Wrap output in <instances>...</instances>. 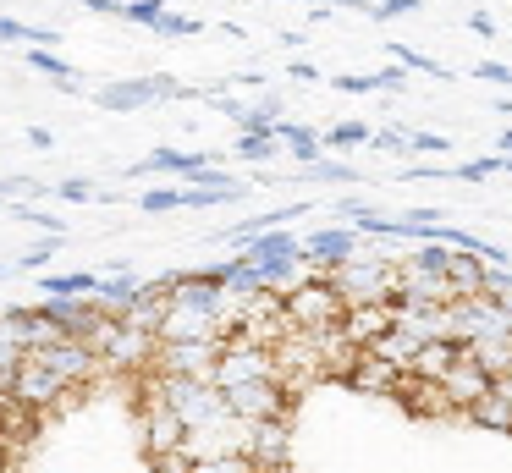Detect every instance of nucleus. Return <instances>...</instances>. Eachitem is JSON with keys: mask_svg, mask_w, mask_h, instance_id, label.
<instances>
[{"mask_svg": "<svg viewBox=\"0 0 512 473\" xmlns=\"http://www.w3.org/2000/svg\"><path fill=\"white\" fill-rule=\"evenodd\" d=\"M144 391H155L160 402L188 424V435H210V429L232 424V407H226V396L215 391L210 380H166V374H149Z\"/></svg>", "mask_w": 512, "mask_h": 473, "instance_id": "obj_1", "label": "nucleus"}, {"mask_svg": "<svg viewBox=\"0 0 512 473\" xmlns=\"http://www.w3.org/2000/svg\"><path fill=\"white\" fill-rule=\"evenodd\" d=\"M89 347L100 352V363H105V369L138 374V369H155L160 336H149V330H138V325H127V319H111V314H105L100 325H94Z\"/></svg>", "mask_w": 512, "mask_h": 473, "instance_id": "obj_2", "label": "nucleus"}, {"mask_svg": "<svg viewBox=\"0 0 512 473\" xmlns=\"http://www.w3.org/2000/svg\"><path fill=\"white\" fill-rule=\"evenodd\" d=\"M287 319H292V330H298V336H325V330H342L347 303H342V292H336L331 281L309 275V281L287 297Z\"/></svg>", "mask_w": 512, "mask_h": 473, "instance_id": "obj_3", "label": "nucleus"}, {"mask_svg": "<svg viewBox=\"0 0 512 473\" xmlns=\"http://www.w3.org/2000/svg\"><path fill=\"white\" fill-rule=\"evenodd\" d=\"M276 380V352L259 347V341L226 336L221 341V363H215V391H237V385H265Z\"/></svg>", "mask_w": 512, "mask_h": 473, "instance_id": "obj_4", "label": "nucleus"}, {"mask_svg": "<svg viewBox=\"0 0 512 473\" xmlns=\"http://www.w3.org/2000/svg\"><path fill=\"white\" fill-rule=\"evenodd\" d=\"M446 319H452V341H457V347L512 336V314H507V308H496L485 292H479V297H457V303L446 308Z\"/></svg>", "mask_w": 512, "mask_h": 473, "instance_id": "obj_5", "label": "nucleus"}, {"mask_svg": "<svg viewBox=\"0 0 512 473\" xmlns=\"http://www.w3.org/2000/svg\"><path fill=\"white\" fill-rule=\"evenodd\" d=\"M358 248H364L358 226H320V231H309V237H303V264H309V275L331 281L342 264L358 259Z\"/></svg>", "mask_w": 512, "mask_h": 473, "instance_id": "obj_6", "label": "nucleus"}, {"mask_svg": "<svg viewBox=\"0 0 512 473\" xmlns=\"http://www.w3.org/2000/svg\"><path fill=\"white\" fill-rule=\"evenodd\" d=\"M215 363H221V341H160L155 369L166 380H210L215 385Z\"/></svg>", "mask_w": 512, "mask_h": 473, "instance_id": "obj_7", "label": "nucleus"}, {"mask_svg": "<svg viewBox=\"0 0 512 473\" xmlns=\"http://www.w3.org/2000/svg\"><path fill=\"white\" fill-rule=\"evenodd\" d=\"M193 88H182L177 77H122V83H100L94 88V105L105 110H138L155 105V99H188Z\"/></svg>", "mask_w": 512, "mask_h": 473, "instance_id": "obj_8", "label": "nucleus"}, {"mask_svg": "<svg viewBox=\"0 0 512 473\" xmlns=\"http://www.w3.org/2000/svg\"><path fill=\"white\" fill-rule=\"evenodd\" d=\"M34 358L45 363V369L56 374V380L67 385V391H78V385H89L94 374L105 369V363H100V352H94L89 341H72V336H67V341H56V347H45V352H34Z\"/></svg>", "mask_w": 512, "mask_h": 473, "instance_id": "obj_9", "label": "nucleus"}, {"mask_svg": "<svg viewBox=\"0 0 512 473\" xmlns=\"http://www.w3.org/2000/svg\"><path fill=\"white\" fill-rule=\"evenodd\" d=\"M287 402H292V396L281 391L276 380L226 391V407H232V418H243V424H270V418H287Z\"/></svg>", "mask_w": 512, "mask_h": 473, "instance_id": "obj_10", "label": "nucleus"}, {"mask_svg": "<svg viewBox=\"0 0 512 473\" xmlns=\"http://www.w3.org/2000/svg\"><path fill=\"white\" fill-rule=\"evenodd\" d=\"M61 396H67V385H61L39 358H28L23 369H17V380H12V402L23 407V413H50V407H56Z\"/></svg>", "mask_w": 512, "mask_h": 473, "instance_id": "obj_11", "label": "nucleus"}, {"mask_svg": "<svg viewBox=\"0 0 512 473\" xmlns=\"http://www.w3.org/2000/svg\"><path fill=\"white\" fill-rule=\"evenodd\" d=\"M144 446L149 457H166V451H188V424L160 402L155 391H144Z\"/></svg>", "mask_w": 512, "mask_h": 473, "instance_id": "obj_12", "label": "nucleus"}, {"mask_svg": "<svg viewBox=\"0 0 512 473\" xmlns=\"http://www.w3.org/2000/svg\"><path fill=\"white\" fill-rule=\"evenodd\" d=\"M287 451H292L287 418H270V424H248V446H243V457L254 462L259 473H287Z\"/></svg>", "mask_w": 512, "mask_h": 473, "instance_id": "obj_13", "label": "nucleus"}, {"mask_svg": "<svg viewBox=\"0 0 512 473\" xmlns=\"http://www.w3.org/2000/svg\"><path fill=\"white\" fill-rule=\"evenodd\" d=\"M441 391H446V402H452V413H463V418H468V413H474V407L485 402L490 391H496V380H490V374H485V369H479V363L463 352V363H457V369L441 380Z\"/></svg>", "mask_w": 512, "mask_h": 473, "instance_id": "obj_14", "label": "nucleus"}, {"mask_svg": "<svg viewBox=\"0 0 512 473\" xmlns=\"http://www.w3.org/2000/svg\"><path fill=\"white\" fill-rule=\"evenodd\" d=\"M391 325H397V314H391V303H364V308H347V319H342V336H347V347H358V352H375L380 341L391 336Z\"/></svg>", "mask_w": 512, "mask_h": 473, "instance_id": "obj_15", "label": "nucleus"}, {"mask_svg": "<svg viewBox=\"0 0 512 473\" xmlns=\"http://www.w3.org/2000/svg\"><path fill=\"white\" fill-rule=\"evenodd\" d=\"M391 314H397V330H402V336H413L419 347H430V341H452V319H446V308H430V303H391Z\"/></svg>", "mask_w": 512, "mask_h": 473, "instance_id": "obj_16", "label": "nucleus"}, {"mask_svg": "<svg viewBox=\"0 0 512 473\" xmlns=\"http://www.w3.org/2000/svg\"><path fill=\"white\" fill-rule=\"evenodd\" d=\"M402 380H408V374L391 369L386 358H375V352H358V363L347 369V385H353V391H364V396H397Z\"/></svg>", "mask_w": 512, "mask_h": 473, "instance_id": "obj_17", "label": "nucleus"}, {"mask_svg": "<svg viewBox=\"0 0 512 473\" xmlns=\"http://www.w3.org/2000/svg\"><path fill=\"white\" fill-rule=\"evenodd\" d=\"M144 292H149V281H138L133 270H127V275H111V281L100 275V286H94V303H100V314L127 319V314H133V303H138Z\"/></svg>", "mask_w": 512, "mask_h": 473, "instance_id": "obj_18", "label": "nucleus"}, {"mask_svg": "<svg viewBox=\"0 0 512 473\" xmlns=\"http://www.w3.org/2000/svg\"><path fill=\"white\" fill-rule=\"evenodd\" d=\"M155 171H171V176H182V182H193L199 171H210V154H199V149H155L149 160H138L133 165V176H155Z\"/></svg>", "mask_w": 512, "mask_h": 473, "instance_id": "obj_19", "label": "nucleus"}, {"mask_svg": "<svg viewBox=\"0 0 512 473\" xmlns=\"http://www.w3.org/2000/svg\"><path fill=\"white\" fill-rule=\"evenodd\" d=\"M457 363H463V347H457V341H430V347H419V358H413V380L441 385Z\"/></svg>", "mask_w": 512, "mask_h": 473, "instance_id": "obj_20", "label": "nucleus"}, {"mask_svg": "<svg viewBox=\"0 0 512 473\" xmlns=\"http://www.w3.org/2000/svg\"><path fill=\"white\" fill-rule=\"evenodd\" d=\"M446 275H452V292H457V297H479V292H485L490 264L474 259V253H457V248H452V264H446Z\"/></svg>", "mask_w": 512, "mask_h": 473, "instance_id": "obj_21", "label": "nucleus"}, {"mask_svg": "<svg viewBox=\"0 0 512 473\" xmlns=\"http://www.w3.org/2000/svg\"><path fill=\"white\" fill-rule=\"evenodd\" d=\"M276 143H287L298 165H320V160H325V149H320L325 138H320L314 127H298V121H281V127H276Z\"/></svg>", "mask_w": 512, "mask_h": 473, "instance_id": "obj_22", "label": "nucleus"}, {"mask_svg": "<svg viewBox=\"0 0 512 473\" xmlns=\"http://www.w3.org/2000/svg\"><path fill=\"white\" fill-rule=\"evenodd\" d=\"M45 297H56V303H78V297H94V286H100V275L94 270H67V275H45Z\"/></svg>", "mask_w": 512, "mask_h": 473, "instance_id": "obj_23", "label": "nucleus"}, {"mask_svg": "<svg viewBox=\"0 0 512 473\" xmlns=\"http://www.w3.org/2000/svg\"><path fill=\"white\" fill-rule=\"evenodd\" d=\"M463 352L490 374V380H507V374H512V336H501V341H474V347H463Z\"/></svg>", "mask_w": 512, "mask_h": 473, "instance_id": "obj_24", "label": "nucleus"}, {"mask_svg": "<svg viewBox=\"0 0 512 473\" xmlns=\"http://www.w3.org/2000/svg\"><path fill=\"white\" fill-rule=\"evenodd\" d=\"M375 358H386L391 369L413 374V358H419V341H413V336H402V330L391 325V336H386V341H380V347H375Z\"/></svg>", "mask_w": 512, "mask_h": 473, "instance_id": "obj_25", "label": "nucleus"}, {"mask_svg": "<svg viewBox=\"0 0 512 473\" xmlns=\"http://www.w3.org/2000/svg\"><path fill=\"white\" fill-rule=\"evenodd\" d=\"M468 418H474L479 429H501V435H512V402H507L501 391H490V396H485V402H479Z\"/></svg>", "mask_w": 512, "mask_h": 473, "instance_id": "obj_26", "label": "nucleus"}, {"mask_svg": "<svg viewBox=\"0 0 512 473\" xmlns=\"http://www.w3.org/2000/svg\"><path fill=\"white\" fill-rule=\"evenodd\" d=\"M298 182H331V187H347V182H358V165H342V160L298 165Z\"/></svg>", "mask_w": 512, "mask_h": 473, "instance_id": "obj_27", "label": "nucleus"}, {"mask_svg": "<svg viewBox=\"0 0 512 473\" xmlns=\"http://www.w3.org/2000/svg\"><path fill=\"white\" fill-rule=\"evenodd\" d=\"M28 66H34V72H45V77H56L61 88H78V83H83V77L72 72V66L61 61L56 50H28Z\"/></svg>", "mask_w": 512, "mask_h": 473, "instance_id": "obj_28", "label": "nucleus"}, {"mask_svg": "<svg viewBox=\"0 0 512 473\" xmlns=\"http://www.w3.org/2000/svg\"><path fill=\"white\" fill-rule=\"evenodd\" d=\"M276 132H248V138H237V160H254V165H265V160H276Z\"/></svg>", "mask_w": 512, "mask_h": 473, "instance_id": "obj_29", "label": "nucleus"}, {"mask_svg": "<svg viewBox=\"0 0 512 473\" xmlns=\"http://www.w3.org/2000/svg\"><path fill=\"white\" fill-rule=\"evenodd\" d=\"M61 242H67V237H39L34 248H23V253H17V270H45V264L61 253Z\"/></svg>", "mask_w": 512, "mask_h": 473, "instance_id": "obj_30", "label": "nucleus"}, {"mask_svg": "<svg viewBox=\"0 0 512 473\" xmlns=\"http://www.w3.org/2000/svg\"><path fill=\"white\" fill-rule=\"evenodd\" d=\"M347 143H375V132H369L364 121H336V127L325 132V149H347Z\"/></svg>", "mask_w": 512, "mask_h": 473, "instance_id": "obj_31", "label": "nucleus"}, {"mask_svg": "<svg viewBox=\"0 0 512 473\" xmlns=\"http://www.w3.org/2000/svg\"><path fill=\"white\" fill-rule=\"evenodd\" d=\"M138 209H144V215H166V209H182V187H149V193H138Z\"/></svg>", "mask_w": 512, "mask_h": 473, "instance_id": "obj_32", "label": "nucleus"}, {"mask_svg": "<svg viewBox=\"0 0 512 473\" xmlns=\"http://www.w3.org/2000/svg\"><path fill=\"white\" fill-rule=\"evenodd\" d=\"M507 165H501V154H485V160H463L457 165V182H490V176H501Z\"/></svg>", "mask_w": 512, "mask_h": 473, "instance_id": "obj_33", "label": "nucleus"}, {"mask_svg": "<svg viewBox=\"0 0 512 473\" xmlns=\"http://www.w3.org/2000/svg\"><path fill=\"white\" fill-rule=\"evenodd\" d=\"M12 215H17V220H28V226H39V231H45V237H67V226H61V220L50 215V209H34V204H12Z\"/></svg>", "mask_w": 512, "mask_h": 473, "instance_id": "obj_34", "label": "nucleus"}, {"mask_svg": "<svg viewBox=\"0 0 512 473\" xmlns=\"http://www.w3.org/2000/svg\"><path fill=\"white\" fill-rule=\"evenodd\" d=\"M193 473H259V468L243 457V451H232V457H204V462H193Z\"/></svg>", "mask_w": 512, "mask_h": 473, "instance_id": "obj_35", "label": "nucleus"}, {"mask_svg": "<svg viewBox=\"0 0 512 473\" xmlns=\"http://www.w3.org/2000/svg\"><path fill=\"white\" fill-rule=\"evenodd\" d=\"M122 17H127V22H138V28H160L166 6H160V0H127V6H122Z\"/></svg>", "mask_w": 512, "mask_h": 473, "instance_id": "obj_36", "label": "nucleus"}, {"mask_svg": "<svg viewBox=\"0 0 512 473\" xmlns=\"http://www.w3.org/2000/svg\"><path fill=\"white\" fill-rule=\"evenodd\" d=\"M485 297L512 314V264H507V270H490V275H485Z\"/></svg>", "mask_w": 512, "mask_h": 473, "instance_id": "obj_37", "label": "nucleus"}, {"mask_svg": "<svg viewBox=\"0 0 512 473\" xmlns=\"http://www.w3.org/2000/svg\"><path fill=\"white\" fill-rule=\"evenodd\" d=\"M50 193H56V198H67V204H89V198H100V193H94V182H89V176H67V182H56Z\"/></svg>", "mask_w": 512, "mask_h": 473, "instance_id": "obj_38", "label": "nucleus"}, {"mask_svg": "<svg viewBox=\"0 0 512 473\" xmlns=\"http://www.w3.org/2000/svg\"><path fill=\"white\" fill-rule=\"evenodd\" d=\"M155 33H166V39H193V33H204V22H199V17H177V11H166Z\"/></svg>", "mask_w": 512, "mask_h": 473, "instance_id": "obj_39", "label": "nucleus"}, {"mask_svg": "<svg viewBox=\"0 0 512 473\" xmlns=\"http://www.w3.org/2000/svg\"><path fill=\"white\" fill-rule=\"evenodd\" d=\"M331 88H342V94H380L375 72H342V77H331Z\"/></svg>", "mask_w": 512, "mask_h": 473, "instance_id": "obj_40", "label": "nucleus"}, {"mask_svg": "<svg viewBox=\"0 0 512 473\" xmlns=\"http://www.w3.org/2000/svg\"><path fill=\"white\" fill-rule=\"evenodd\" d=\"M369 22H391V17H413V0H375V6H364Z\"/></svg>", "mask_w": 512, "mask_h": 473, "instance_id": "obj_41", "label": "nucleus"}, {"mask_svg": "<svg viewBox=\"0 0 512 473\" xmlns=\"http://www.w3.org/2000/svg\"><path fill=\"white\" fill-rule=\"evenodd\" d=\"M375 143H380L386 154H413V149H408L413 132H402V127H380V132H375Z\"/></svg>", "mask_w": 512, "mask_h": 473, "instance_id": "obj_42", "label": "nucleus"}, {"mask_svg": "<svg viewBox=\"0 0 512 473\" xmlns=\"http://www.w3.org/2000/svg\"><path fill=\"white\" fill-rule=\"evenodd\" d=\"M149 462H155V473H193L188 451H166V457H149Z\"/></svg>", "mask_w": 512, "mask_h": 473, "instance_id": "obj_43", "label": "nucleus"}, {"mask_svg": "<svg viewBox=\"0 0 512 473\" xmlns=\"http://www.w3.org/2000/svg\"><path fill=\"white\" fill-rule=\"evenodd\" d=\"M408 149H413V154H446L452 143H446L441 132H413V143H408Z\"/></svg>", "mask_w": 512, "mask_h": 473, "instance_id": "obj_44", "label": "nucleus"}, {"mask_svg": "<svg viewBox=\"0 0 512 473\" xmlns=\"http://www.w3.org/2000/svg\"><path fill=\"white\" fill-rule=\"evenodd\" d=\"M474 77H485V83L512 88V66H501V61H479V66H474Z\"/></svg>", "mask_w": 512, "mask_h": 473, "instance_id": "obj_45", "label": "nucleus"}, {"mask_svg": "<svg viewBox=\"0 0 512 473\" xmlns=\"http://www.w3.org/2000/svg\"><path fill=\"white\" fill-rule=\"evenodd\" d=\"M375 83H380V94H402L408 77H402V66H391V72H375Z\"/></svg>", "mask_w": 512, "mask_h": 473, "instance_id": "obj_46", "label": "nucleus"}, {"mask_svg": "<svg viewBox=\"0 0 512 473\" xmlns=\"http://www.w3.org/2000/svg\"><path fill=\"white\" fill-rule=\"evenodd\" d=\"M468 28H474L479 39H496V17H490V11H474V17H468Z\"/></svg>", "mask_w": 512, "mask_h": 473, "instance_id": "obj_47", "label": "nucleus"}, {"mask_svg": "<svg viewBox=\"0 0 512 473\" xmlns=\"http://www.w3.org/2000/svg\"><path fill=\"white\" fill-rule=\"evenodd\" d=\"M0 39H12V44L23 39V44H28V22H17V17H0Z\"/></svg>", "mask_w": 512, "mask_h": 473, "instance_id": "obj_48", "label": "nucleus"}, {"mask_svg": "<svg viewBox=\"0 0 512 473\" xmlns=\"http://www.w3.org/2000/svg\"><path fill=\"white\" fill-rule=\"evenodd\" d=\"M287 72L298 77V83H320V77H325L320 66H309V61H287Z\"/></svg>", "mask_w": 512, "mask_h": 473, "instance_id": "obj_49", "label": "nucleus"}, {"mask_svg": "<svg viewBox=\"0 0 512 473\" xmlns=\"http://www.w3.org/2000/svg\"><path fill=\"white\" fill-rule=\"evenodd\" d=\"M28 187H34V176H6L0 182V204H6V193H28Z\"/></svg>", "mask_w": 512, "mask_h": 473, "instance_id": "obj_50", "label": "nucleus"}, {"mask_svg": "<svg viewBox=\"0 0 512 473\" xmlns=\"http://www.w3.org/2000/svg\"><path fill=\"white\" fill-rule=\"evenodd\" d=\"M28 143H34V149H56V132H50V127H28Z\"/></svg>", "mask_w": 512, "mask_h": 473, "instance_id": "obj_51", "label": "nucleus"}, {"mask_svg": "<svg viewBox=\"0 0 512 473\" xmlns=\"http://www.w3.org/2000/svg\"><path fill=\"white\" fill-rule=\"evenodd\" d=\"M496 391H501V396H507V402H512V374H507V380H496Z\"/></svg>", "mask_w": 512, "mask_h": 473, "instance_id": "obj_52", "label": "nucleus"}, {"mask_svg": "<svg viewBox=\"0 0 512 473\" xmlns=\"http://www.w3.org/2000/svg\"><path fill=\"white\" fill-rule=\"evenodd\" d=\"M0 275H6V264H0Z\"/></svg>", "mask_w": 512, "mask_h": 473, "instance_id": "obj_53", "label": "nucleus"}]
</instances>
